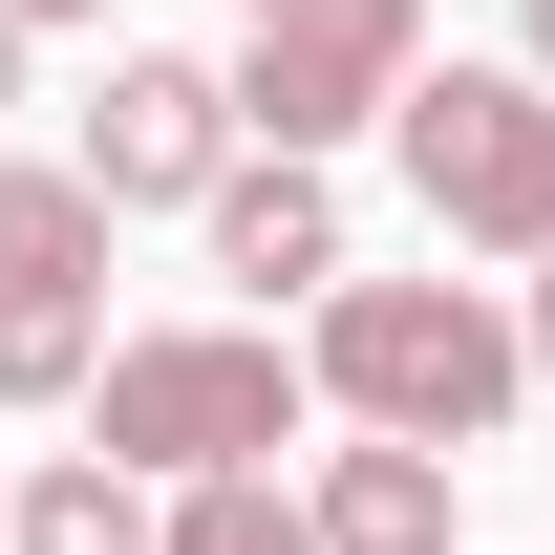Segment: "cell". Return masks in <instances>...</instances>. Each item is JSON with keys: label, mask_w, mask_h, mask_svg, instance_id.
I'll list each match as a JSON object with an SVG mask.
<instances>
[{"label": "cell", "mask_w": 555, "mask_h": 555, "mask_svg": "<svg viewBox=\"0 0 555 555\" xmlns=\"http://www.w3.org/2000/svg\"><path fill=\"white\" fill-rule=\"evenodd\" d=\"M299 385H321L343 427H406V449H491V427H513V385H534V343L491 321L470 278H321Z\"/></svg>", "instance_id": "6da1fadb"}, {"label": "cell", "mask_w": 555, "mask_h": 555, "mask_svg": "<svg viewBox=\"0 0 555 555\" xmlns=\"http://www.w3.org/2000/svg\"><path fill=\"white\" fill-rule=\"evenodd\" d=\"M86 449L150 491H193V470H278L299 449V363L257 343V321H171V343H107L86 363Z\"/></svg>", "instance_id": "7a4b0ae2"}, {"label": "cell", "mask_w": 555, "mask_h": 555, "mask_svg": "<svg viewBox=\"0 0 555 555\" xmlns=\"http://www.w3.org/2000/svg\"><path fill=\"white\" fill-rule=\"evenodd\" d=\"M385 129H406L427 235H470V257H555V86H534V65H406Z\"/></svg>", "instance_id": "3957f363"}, {"label": "cell", "mask_w": 555, "mask_h": 555, "mask_svg": "<svg viewBox=\"0 0 555 555\" xmlns=\"http://www.w3.org/2000/svg\"><path fill=\"white\" fill-rule=\"evenodd\" d=\"M235 150H343L385 129V86L427 65V0H235Z\"/></svg>", "instance_id": "277c9868"}, {"label": "cell", "mask_w": 555, "mask_h": 555, "mask_svg": "<svg viewBox=\"0 0 555 555\" xmlns=\"http://www.w3.org/2000/svg\"><path fill=\"white\" fill-rule=\"evenodd\" d=\"M86 363H107V193L0 171V406H65Z\"/></svg>", "instance_id": "5b68a950"}, {"label": "cell", "mask_w": 555, "mask_h": 555, "mask_svg": "<svg viewBox=\"0 0 555 555\" xmlns=\"http://www.w3.org/2000/svg\"><path fill=\"white\" fill-rule=\"evenodd\" d=\"M214 150H235V86L171 65V43H129V65L86 86V150H65V171H86L107 214H193V193H214Z\"/></svg>", "instance_id": "8992f818"}, {"label": "cell", "mask_w": 555, "mask_h": 555, "mask_svg": "<svg viewBox=\"0 0 555 555\" xmlns=\"http://www.w3.org/2000/svg\"><path fill=\"white\" fill-rule=\"evenodd\" d=\"M214 278H257V299H321L343 278V193H321V150H214Z\"/></svg>", "instance_id": "52a82bcc"}, {"label": "cell", "mask_w": 555, "mask_h": 555, "mask_svg": "<svg viewBox=\"0 0 555 555\" xmlns=\"http://www.w3.org/2000/svg\"><path fill=\"white\" fill-rule=\"evenodd\" d=\"M299 534H321V555H449V449H406V427H363L343 470L299 491Z\"/></svg>", "instance_id": "ba28073f"}, {"label": "cell", "mask_w": 555, "mask_h": 555, "mask_svg": "<svg viewBox=\"0 0 555 555\" xmlns=\"http://www.w3.org/2000/svg\"><path fill=\"white\" fill-rule=\"evenodd\" d=\"M0 555H150V470H107V449L22 470V491H0Z\"/></svg>", "instance_id": "9c48e42d"}, {"label": "cell", "mask_w": 555, "mask_h": 555, "mask_svg": "<svg viewBox=\"0 0 555 555\" xmlns=\"http://www.w3.org/2000/svg\"><path fill=\"white\" fill-rule=\"evenodd\" d=\"M150 555H321V534H299V491H278V470H193L171 513H150Z\"/></svg>", "instance_id": "30bf717a"}, {"label": "cell", "mask_w": 555, "mask_h": 555, "mask_svg": "<svg viewBox=\"0 0 555 555\" xmlns=\"http://www.w3.org/2000/svg\"><path fill=\"white\" fill-rule=\"evenodd\" d=\"M0 22H22V43H43V22H107V0H0Z\"/></svg>", "instance_id": "8fae6325"}, {"label": "cell", "mask_w": 555, "mask_h": 555, "mask_svg": "<svg viewBox=\"0 0 555 555\" xmlns=\"http://www.w3.org/2000/svg\"><path fill=\"white\" fill-rule=\"evenodd\" d=\"M513 343H534V363H555V257H534V321H513Z\"/></svg>", "instance_id": "7c38bea8"}, {"label": "cell", "mask_w": 555, "mask_h": 555, "mask_svg": "<svg viewBox=\"0 0 555 555\" xmlns=\"http://www.w3.org/2000/svg\"><path fill=\"white\" fill-rule=\"evenodd\" d=\"M0 107H22V22H0Z\"/></svg>", "instance_id": "4fadbf2b"}, {"label": "cell", "mask_w": 555, "mask_h": 555, "mask_svg": "<svg viewBox=\"0 0 555 555\" xmlns=\"http://www.w3.org/2000/svg\"><path fill=\"white\" fill-rule=\"evenodd\" d=\"M534 86H555V0H534Z\"/></svg>", "instance_id": "5bb4252c"}]
</instances>
